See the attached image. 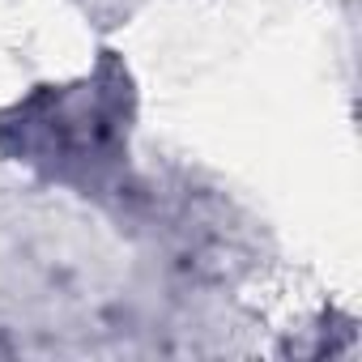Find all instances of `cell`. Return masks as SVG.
I'll return each mask as SVG.
<instances>
[{
    "instance_id": "cell-1",
    "label": "cell",
    "mask_w": 362,
    "mask_h": 362,
    "mask_svg": "<svg viewBox=\"0 0 362 362\" xmlns=\"http://www.w3.org/2000/svg\"><path fill=\"white\" fill-rule=\"evenodd\" d=\"M119 81L107 90L69 86V90H43L30 103H18L13 119L22 132L18 153H30V162L43 166H86V162H111L107 153L119 145Z\"/></svg>"
}]
</instances>
